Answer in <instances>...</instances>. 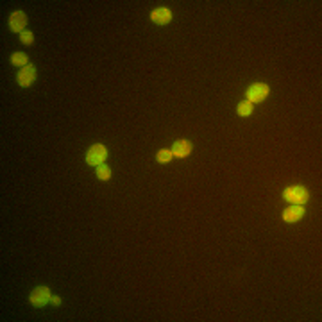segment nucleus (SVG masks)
<instances>
[{
	"label": "nucleus",
	"mask_w": 322,
	"mask_h": 322,
	"mask_svg": "<svg viewBox=\"0 0 322 322\" xmlns=\"http://www.w3.org/2000/svg\"><path fill=\"white\" fill-rule=\"evenodd\" d=\"M283 197L288 200V202H292V204H305L306 200H308V190L305 186H290L287 188L285 192H283Z\"/></svg>",
	"instance_id": "obj_1"
},
{
	"label": "nucleus",
	"mask_w": 322,
	"mask_h": 322,
	"mask_svg": "<svg viewBox=\"0 0 322 322\" xmlns=\"http://www.w3.org/2000/svg\"><path fill=\"white\" fill-rule=\"evenodd\" d=\"M106 158H107V151H106V147L100 145V143L90 147L88 154H86V161H88V165H97V167L104 163Z\"/></svg>",
	"instance_id": "obj_2"
},
{
	"label": "nucleus",
	"mask_w": 322,
	"mask_h": 322,
	"mask_svg": "<svg viewBox=\"0 0 322 322\" xmlns=\"http://www.w3.org/2000/svg\"><path fill=\"white\" fill-rule=\"evenodd\" d=\"M267 95H269V86L263 82H256L247 90V100L249 102H261V100L267 99Z\"/></svg>",
	"instance_id": "obj_3"
},
{
	"label": "nucleus",
	"mask_w": 322,
	"mask_h": 322,
	"mask_svg": "<svg viewBox=\"0 0 322 322\" xmlns=\"http://www.w3.org/2000/svg\"><path fill=\"white\" fill-rule=\"evenodd\" d=\"M50 290H48L47 287H38L32 290V293H31V303L34 306H45L50 301Z\"/></svg>",
	"instance_id": "obj_4"
},
{
	"label": "nucleus",
	"mask_w": 322,
	"mask_h": 322,
	"mask_svg": "<svg viewBox=\"0 0 322 322\" xmlns=\"http://www.w3.org/2000/svg\"><path fill=\"white\" fill-rule=\"evenodd\" d=\"M34 79H36V68L32 66V64L24 66L22 72L18 74V84H20V86H24V88L31 86V84L34 82Z\"/></svg>",
	"instance_id": "obj_5"
},
{
	"label": "nucleus",
	"mask_w": 322,
	"mask_h": 322,
	"mask_svg": "<svg viewBox=\"0 0 322 322\" xmlns=\"http://www.w3.org/2000/svg\"><path fill=\"white\" fill-rule=\"evenodd\" d=\"M25 25H27V16H25V13L22 11H15L11 15V18H9V27H11V31H15V32H24Z\"/></svg>",
	"instance_id": "obj_6"
},
{
	"label": "nucleus",
	"mask_w": 322,
	"mask_h": 322,
	"mask_svg": "<svg viewBox=\"0 0 322 322\" xmlns=\"http://www.w3.org/2000/svg\"><path fill=\"white\" fill-rule=\"evenodd\" d=\"M303 215H305V208L295 204V206H290V208L285 210V213H283V220H285V222H297V220L303 218Z\"/></svg>",
	"instance_id": "obj_7"
},
{
	"label": "nucleus",
	"mask_w": 322,
	"mask_h": 322,
	"mask_svg": "<svg viewBox=\"0 0 322 322\" xmlns=\"http://www.w3.org/2000/svg\"><path fill=\"white\" fill-rule=\"evenodd\" d=\"M151 18H153L154 24L167 25L170 24V20H172V13H170L167 7H159V9H154V11L151 13Z\"/></svg>",
	"instance_id": "obj_8"
},
{
	"label": "nucleus",
	"mask_w": 322,
	"mask_h": 322,
	"mask_svg": "<svg viewBox=\"0 0 322 322\" xmlns=\"http://www.w3.org/2000/svg\"><path fill=\"white\" fill-rule=\"evenodd\" d=\"M190 153H192V143H190L188 140H179L174 143L172 154H174L176 158H186Z\"/></svg>",
	"instance_id": "obj_9"
},
{
	"label": "nucleus",
	"mask_w": 322,
	"mask_h": 322,
	"mask_svg": "<svg viewBox=\"0 0 322 322\" xmlns=\"http://www.w3.org/2000/svg\"><path fill=\"white\" fill-rule=\"evenodd\" d=\"M27 61H29V58H27V54L24 52H16L11 56V63L15 64V66H27Z\"/></svg>",
	"instance_id": "obj_10"
},
{
	"label": "nucleus",
	"mask_w": 322,
	"mask_h": 322,
	"mask_svg": "<svg viewBox=\"0 0 322 322\" xmlns=\"http://www.w3.org/2000/svg\"><path fill=\"white\" fill-rule=\"evenodd\" d=\"M97 177H99L100 181H107V179L111 177V169L104 163L99 165V167H97Z\"/></svg>",
	"instance_id": "obj_11"
},
{
	"label": "nucleus",
	"mask_w": 322,
	"mask_h": 322,
	"mask_svg": "<svg viewBox=\"0 0 322 322\" xmlns=\"http://www.w3.org/2000/svg\"><path fill=\"white\" fill-rule=\"evenodd\" d=\"M251 113H252V102L244 100V102L238 104V115H242V117H249Z\"/></svg>",
	"instance_id": "obj_12"
},
{
	"label": "nucleus",
	"mask_w": 322,
	"mask_h": 322,
	"mask_svg": "<svg viewBox=\"0 0 322 322\" xmlns=\"http://www.w3.org/2000/svg\"><path fill=\"white\" fill-rule=\"evenodd\" d=\"M172 151H159L158 153V161L159 163H169L170 159H172Z\"/></svg>",
	"instance_id": "obj_13"
},
{
	"label": "nucleus",
	"mask_w": 322,
	"mask_h": 322,
	"mask_svg": "<svg viewBox=\"0 0 322 322\" xmlns=\"http://www.w3.org/2000/svg\"><path fill=\"white\" fill-rule=\"evenodd\" d=\"M20 40H22V43H24V45H31V43L34 41V36H32V32H31V31H24V32L20 34Z\"/></svg>",
	"instance_id": "obj_14"
},
{
	"label": "nucleus",
	"mask_w": 322,
	"mask_h": 322,
	"mask_svg": "<svg viewBox=\"0 0 322 322\" xmlns=\"http://www.w3.org/2000/svg\"><path fill=\"white\" fill-rule=\"evenodd\" d=\"M50 303H52L54 306H59V305H61V297H58V295H52V297H50Z\"/></svg>",
	"instance_id": "obj_15"
}]
</instances>
